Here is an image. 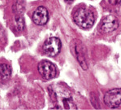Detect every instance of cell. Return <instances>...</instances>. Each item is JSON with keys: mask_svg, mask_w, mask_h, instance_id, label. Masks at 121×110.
<instances>
[{"mask_svg": "<svg viewBox=\"0 0 121 110\" xmlns=\"http://www.w3.org/2000/svg\"><path fill=\"white\" fill-rule=\"evenodd\" d=\"M75 23L81 29H89L95 22V16L91 10L87 8H79L73 16Z\"/></svg>", "mask_w": 121, "mask_h": 110, "instance_id": "1", "label": "cell"}, {"mask_svg": "<svg viewBox=\"0 0 121 110\" xmlns=\"http://www.w3.org/2000/svg\"><path fill=\"white\" fill-rule=\"evenodd\" d=\"M71 49H72V54L75 55L83 69H87L88 62H87L86 57V50H85V46L83 45L82 42L77 39L72 41V44H71Z\"/></svg>", "mask_w": 121, "mask_h": 110, "instance_id": "2", "label": "cell"}, {"mask_svg": "<svg viewBox=\"0 0 121 110\" xmlns=\"http://www.w3.org/2000/svg\"><path fill=\"white\" fill-rule=\"evenodd\" d=\"M61 50V42L56 37L46 39L43 44V51L49 56H55Z\"/></svg>", "mask_w": 121, "mask_h": 110, "instance_id": "3", "label": "cell"}, {"mask_svg": "<svg viewBox=\"0 0 121 110\" xmlns=\"http://www.w3.org/2000/svg\"><path fill=\"white\" fill-rule=\"evenodd\" d=\"M38 71L41 76L46 80L53 79L57 74L55 65L48 60H43L38 64Z\"/></svg>", "mask_w": 121, "mask_h": 110, "instance_id": "4", "label": "cell"}, {"mask_svg": "<svg viewBox=\"0 0 121 110\" xmlns=\"http://www.w3.org/2000/svg\"><path fill=\"white\" fill-rule=\"evenodd\" d=\"M104 102L111 109L117 108L121 104V88H115L106 93Z\"/></svg>", "mask_w": 121, "mask_h": 110, "instance_id": "5", "label": "cell"}, {"mask_svg": "<svg viewBox=\"0 0 121 110\" xmlns=\"http://www.w3.org/2000/svg\"><path fill=\"white\" fill-rule=\"evenodd\" d=\"M119 27V21L117 18L114 16H107L103 18L102 20L101 25V30L103 33H111L117 29Z\"/></svg>", "mask_w": 121, "mask_h": 110, "instance_id": "6", "label": "cell"}, {"mask_svg": "<svg viewBox=\"0 0 121 110\" xmlns=\"http://www.w3.org/2000/svg\"><path fill=\"white\" fill-rule=\"evenodd\" d=\"M49 19V13L46 7H39L35 10L33 15V20L36 25H43Z\"/></svg>", "mask_w": 121, "mask_h": 110, "instance_id": "7", "label": "cell"}, {"mask_svg": "<svg viewBox=\"0 0 121 110\" xmlns=\"http://www.w3.org/2000/svg\"><path fill=\"white\" fill-rule=\"evenodd\" d=\"M12 75V68L9 64H0V82H4L10 78Z\"/></svg>", "mask_w": 121, "mask_h": 110, "instance_id": "8", "label": "cell"}, {"mask_svg": "<svg viewBox=\"0 0 121 110\" xmlns=\"http://www.w3.org/2000/svg\"><path fill=\"white\" fill-rule=\"evenodd\" d=\"M16 26H17L18 29H24V25H25V23H24V20L21 17H17L16 19Z\"/></svg>", "mask_w": 121, "mask_h": 110, "instance_id": "9", "label": "cell"}, {"mask_svg": "<svg viewBox=\"0 0 121 110\" xmlns=\"http://www.w3.org/2000/svg\"><path fill=\"white\" fill-rule=\"evenodd\" d=\"M110 3L111 4H113V5H116V4H119V3L121 2V0H109Z\"/></svg>", "mask_w": 121, "mask_h": 110, "instance_id": "10", "label": "cell"}, {"mask_svg": "<svg viewBox=\"0 0 121 110\" xmlns=\"http://www.w3.org/2000/svg\"><path fill=\"white\" fill-rule=\"evenodd\" d=\"M66 2H68V3H70V2H72L73 0H65Z\"/></svg>", "mask_w": 121, "mask_h": 110, "instance_id": "11", "label": "cell"}]
</instances>
